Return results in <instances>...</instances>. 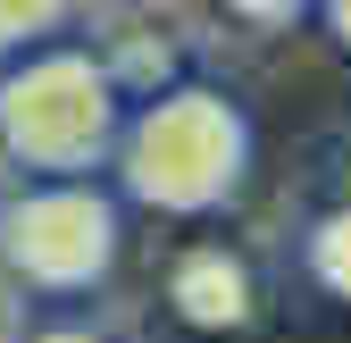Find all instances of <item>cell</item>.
<instances>
[{
  "instance_id": "cell-3",
  "label": "cell",
  "mask_w": 351,
  "mask_h": 343,
  "mask_svg": "<svg viewBox=\"0 0 351 343\" xmlns=\"http://www.w3.org/2000/svg\"><path fill=\"white\" fill-rule=\"evenodd\" d=\"M125 243V209L109 185H25L0 201V276L42 302L101 293Z\"/></svg>"
},
{
  "instance_id": "cell-4",
  "label": "cell",
  "mask_w": 351,
  "mask_h": 343,
  "mask_svg": "<svg viewBox=\"0 0 351 343\" xmlns=\"http://www.w3.org/2000/svg\"><path fill=\"white\" fill-rule=\"evenodd\" d=\"M167 310L193 335H243L259 318V276H251V260L234 243H193L167 268Z\"/></svg>"
},
{
  "instance_id": "cell-9",
  "label": "cell",
  "mask_w": 351,
  "mask_h": 343,
  "mask_svg": "<svg viewBox=\"0 0 351 343\" xmlns=\"http://www.w3.org/2000/svg\"><path fill=\"white\" fill-rule=\"evenodd\" d=\"M326 34H335V51H351V0H318V9H310Z\"/></svg>"
},
{
  "instance_id": "cell-7",
  "label": "cell",
  "mask_w": 351,
  "mask_h": 343,
  "mask_svg": "<svg viewBox=\"0 0 351 343\" xmlns=\"http://www.w3.org/2000/svg\"><path fill=\"white\" fill-rule=\"evenodd\" d=\"M217 17H234V25H251V34H293L301 17L318 9V0H209Z\"/></svg>"
},
{
  "instance_id": "cell-8",
  "label": "cell",
  "mask_w": 351,
  "mask_h": 343,
  "mask_svg": "<svg viewBox=\"0 0 351 343\" xmlns=\"http://www.w3.org/2000/svg\"><path fill=\"white\" fill-rule=\"evenodd\" d=\"M17 343H109L101 327H75V318H59V327H25Z\"/></svg>"
},
{
  "instance_id": "cell-1",
  "label": "cell",
  "mask_w": 351,
  "mask_h": 343,
  "mask_svg": "<svg viewBox=\"0 0 351 343\" xmlns=\"http://www.w3.org/2000/svg\"><path fill=\"white\" fill-rule=\"evenodd\" d=\"M259 134L234 93L176 75L159 93L125 101L117 151H109V193L117 209H151V218H217L251 185Z\"/></svg>"
},
{
  "instance_id": "cell-6",
  "label": "cell",
  "mask_w": 351,
  "mask_h": 343,
  "mask_svg": "<svg viewBox=\"0 0 351 343\" xmlns=\"http://www.w3.org/2000/svg\"><path fill=\"white\" fill-rule=\"evenodd\" d=\"M301 268H310V285L326 293V302H351V201L326 209V218L310 226V243H301Z\"/></svg>"
},
{
  "instance_id": "cell-2",
  "label": "cell",
  "mask_w": 351,
  "mask_h": 343,
  "mask_svg": "<svg viewBox=\"0 0 351 343\" xmlns=\"http://www.w3.org/2000/svg\"><path fill=\"white\" fill-rule=\"evenodd\" d=\"M125 126V93L75 42L0 67V167L34 185H101Z\"/></svg>"
},
{
  "instance_id": "cell-5",
  "label": "cell",
  "mask_w": 351,
  "mask_h": 343,
  "mask_svg": "<svg viewBox=\"0 0 351 343\" xmlns=\"http://www.w3.org/2000/svg\"><path fill=\"white\" fill-rule=\"evenodd\" d=\"M84 0H0V67H17L34 51H51V42H67Z\"/></svg>"
}]
</instances>
